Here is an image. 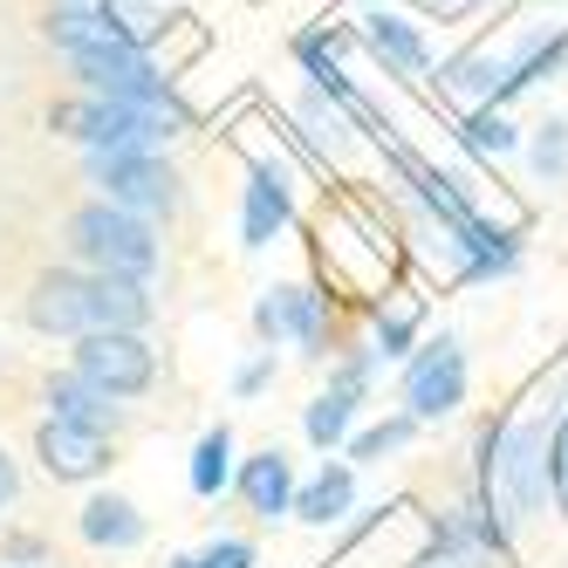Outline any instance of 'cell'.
I'll use <instances>...</instances> for the list:
<instances>
[{
	"label": "cell",
	"mask_w": 568,
	"mask_h": 568,
	"mask_svg": "<svg viewBox=\"0 0 568 568\" xmlns=\"http://www.w3.org/2000/svg\"><path fill=\"white\" fill-rule=\"evenodd\" d=\"M28 322L42 336H110V329H138L151 322V295L144 281H116V274H75V267H55L28 288Z\"/></svg>",
	"instance_id": "cell-1"
},
{
	"label": "cell",
	"mask_w": 568,
	"mask_h": 568,
	"mask_svg": "<svg viewBox=\"0 0 568 568\" xmlns=\"http://www.w3.org/2000/svg\"><path fill=\"white\" fill-rule=\"evenodd\" d=\"M49 131L75 138L83 151H151L165 158V144L185 131L179 103H110V97H69L49 110Z\"/></svg>",
	"instance_id": "cell-2"
},
{
	"label": "cell",
	"mask_w": 568,
	"mask_h": 568,
	"mask_svg": "<svg viewBox=\"0 0 568 568\" xmlns=\"http://www.w3.org/2000/svg\"><path fill=\"white\" fill-rule=\"evenodd\" d=\"M69 247L90 274H116V281H151L158 274V233L151 220L110 206V199H90V206L69 213Z\"/></svg>",
	"instance_id": "cell-3"
},
{
	"label": "cell",
	"mask_w": 568,
	"mask_h": 568,
	"mask_svg": "<svg viewBox=\"0 0 568 568\" xmlns=\"http://www.w3.org/2000/svg\"><path fill=\"white\" fill-rule=\"evenodd\" d=\"M90 185L110 206H124L138 220L179 206V179H172L165 158H151V151H90Z\"/></svg>",
	"instance_id": "cell-4"
},
{
	"label": "cell",
	"mask_w": 568,
	"mask_h": 568,
	"mask_svg": "<svg viewBox=\"0 0 568 568\" xmlns=\"http://www.w3.org/2000/svg\"><path fill=\"white\" fill-rule=\"evenodd\" d=\"M75 377H90L103 397H144L158 377V356L138 329H110V336H83L75 343Z\"/></svg>",
	"instance_id": "cell-5"
},
{
	"label": "cell",
	"mask_w": 568,
	"mask_h": 568,
	"mask_svg": "<svg viewBox=\"0 0 568 568\" xmlns=\"http://www.w3.org/2000/svg\"><path fill=\"white\" fill-rule=\"evenodd\" d=\"M69 75L90 97L110 103H172V83L144 49H97V55H69Z\"/></svg>",
	"instance_id": "cell-6"
},
{
	"label": "cell",
	"mask_w": 568,
	"mask_h": 568,
	"mask_svg": "<svg viewBox=\"0 0 568 568\" xmlns=\"http://www.w3.org/2000/svg\"><path fill=\"white\" fill-rule=\"evenodd\" d=\"M548 432L541 425H514L507 445H500V459H494V494L514 507V514H535L548 500Z\"/></svg>",
	"instance_id": "cell-7"
},
{
	"label": "cell",
	"mask_w": 568,
	"mask_h": 568,
	"mask_svg": "<svg viewBox=\"0 0 568 568\" xmlns=\"http://www.w3.org/2000/svg\"><path fill=\"white\" fill-rule=\"evenodd\" d=\"M459 397H466V356L453 336H438L418 363H412V377H404V404H412V418H445V412H459Z\"/></svg>",
	"instance_id": "cell-8"
},
{
	"label": "cell",
	"mask_w": 568,
	"mask_h": 568,
	"mask_svg": "<svg viewBox=\"0 0 568 568\" xmlns=\"http://www.w3.org/2000/svg\"><path fill=\"white\" fill-rule=\"evenodd\" d=\"M42 34L62 49V55H97V49H138L116 0H97V8H49Z\"/></svg>",
	"instance_id": "cell-9"
},
{
	"label": "cell",
	"mask_w": 568,
	"mask_h": 568,
	"mask_svg": "<svg viewBox=\"0 0 568 568\" xmlns=\"http://www.w3.org/2000/svg\"><path fill=\"white\" fill-rule=\"evenodd\" d=\"M34 453H42V473L49 479H97L110 466V445L97 425H69V418H49L42 438H34Z\"/></svg>",
	"instance_id": "cell-10"
},
{
	"label": "cell",
	"mask_w": 568,
	"mask_h": 568,
	"mask_svg": "<svg viewBox=\"0 0 568 568\" xmlns=\"http://www.w3.org/2000/svg\"><path fill=\"white\" fill-rule=\"evenodd\" d=\"M240 500H247L261 520H274V514H288L295 507V466H288V453H254L247 466H240Z\"/></svg>",
	"instance_id": "cell-11"
},
{
	"label": "cell",
	"mask_w": 568,
	"mask_h": 568,
	"mask_svg": "<svg viewBox=\"0 0 568 568\" xmlns=\"http://www.w3.org/2000/svg\"><path fill=\"white\" fill-rule=\"evenodd\" d=\"M363 42H371L390 69H404V75H425L432 69V49H425V34L412 28V21H404V14H371V21H363Z\"/></svg>",
	"instance_id": "cell-12"
},
{
	"label": "cell",
	"mask_w": 568,
	"mask_h": 568,
	"mask_svg": "<svg viewBox=\"0 0 568 568\" xmlns=\"http://www.w3.org/2000/svg\"><path fill=\"white\" fill-rule=\"evenodd\" d=\"M83 541L90 548H138L144 541V514L124 500V494H97L83 507Z\"/></svg>",
	"instance_id": "cell-13"
},
{
	"label": "cell",
	"mask_w": 568,
	"mask_h": 568,
	"mask_svg": "<svg viewBox=\"0 0 568 568\" xmlns=\"http://www.w3.org/2000/svg\"><path fill=\"white\" fill-rule=\"evenodd\" d=\"M49 418L97 425V432H103V425L116 418V397H103L90 377H75V371H69V377H49Z\"/></svg>",
	"instance_id": "cell-14"
},
{
	"label": "cell",
	"mask_w": 568,
	"mask_h": 568,
	"mask_svg": "<svg viewBox=\"0 0 568 568\" xmlns=\"http://www.w3.org/2000/svg\"><path fill=\"white\" fill-rule=\"evenodd\" d=\"M349 500H356V473H349V466H322L302 494H295L288 514H302L308 527H329L336 514H349Z\"/></svg>",
	"instance_id": "cell-15"
},
{
	"label": "cell",
	"mask_w": 568,
	"mask_h": 568,
	"mask_svg": "<svg viewBox=\"0 0 568 568\" xmlns=\"http://www.w3.org/2000/svg\"><path fill=\"white\" fill-rule=\"evenodd\" d=\"M356 390H363V363H349V371H343V384H336V390H322V397L308 404V438H315V445H336V438L349 432Z\"/></svg>",
	"instance_id": "cell-16"
},
{
	"label": "cell",
	"mask_w": 568,
	"mask_h": 568,
	"mask_svg": "<svg viewBox=\"0 0 568 568\" xmlns=\"http://www.w3.org/2000/svg\"><path fill=\"white\" fill-rule=\"evenodd\" d=\"M281 220H288V192H281V179L261 165V172L247 179V220H240V233H247V247H267Z\"/></svg>",
	"instance_id": "cell-17"
},
{
	"label": "cell",
	"mask_w": 568,
	"mask_h": 568,
	"mask_svg": "<svg viewBox=\"0 0 568 568\" xmlns=\"http://www.w3.org/2000/svg\"><path fill=\"white\" fill-rule=\"evenodd\" d=\"M226 479H233V432L220 425V432L199 438V453H192V494H199V500H213Z\"/></svg>",
	"instance_id": "cell-18"
},
{
	"label": "cell",
	"mask_w": 568,
	"mask_h": 568,
	"mask_svg": "<svg viewBox=\"0 0 568 568\" xmlns=\"http://www.w3.org/2000/svg\"><path fill=\"white\" fill-rule=\"evenodd\" d=\"M274 315H281V336H295L302 349H322V302L308 288H281Z\"/></svg>",
	"instance_id": "cell-19"
},
{
	"label": "cell",
	"mask_w": 568,
	"mask_h": 568,
	"mask_svg": "<svg viewBox=\"0 0 568 568\" xmlns=\"http://www.w3.org/2000/svg\"><path fill=\"white\" fill-rule=\"evenodd\" d=\"M535 172L541 179H561L568 172V131L561 124H541V138H535Z\"/></svg>",
	"instance_id": "cell-20"
},
{
	"label": "cell",
	"mask_w": 568,
	"mask_h": 568,
	"mask_svg": "<svg viewBox=\"0 0 568 568\" xmlns=\"http://www.w3.org/2000/svg\"><path fill=\"white\" fill-rule=\"evenodd\" d=\"M412 425H418V418H390V425H377V432H363V438H356V459H384V453H397V445L412 438Z\"/></svg>",
	"instance_id": "cell-21"
},
{
	"label": "cell",
	"mask_w": 568,
	"mask_h": 568,
	"mask_svg": "<svg viewBox=\"0 0 568 568\" xmlns=\"http://www.w3.org/2000/svg\"><path fill=\"white\" fill-rule=\"evenodd\" d=\"M199 568H254V548L247 541H213L206 555H192Z\"/></svg>",
	"instance_id": "cell-22"
},
{
	"label": "cell",
	"mask_w": 568,
	"mask_h": 568,
	"mask_svg": "<svg viewBox=\"0 0 568 568\" xmlns=\"http://www.w3.org/2000/svg\"><path fill=\"white\" fill-rule=\"evenodd\" d=\"M494 75H500V62H459V69H453V90L479 97V90H494Z\"/></svg>",
	"instance_id": "cell-23"
},
{
	"label": "cell",
	"mask_w": 568,
	"mask_h": 568,
	"mask_svg": "<svg viewBox=\"0 0 568 568\" xmlns=\"http://www.w3.org/2000/svg\"><path fill=\"white\" fill-rule=\"evenodd\" d=\"M473 144H479V151H507V144H514V131L500 124V116H473Z\"/></svg>",
	"instance_id": "cell-24"
},
{
	"label": "cell",
	"mask_w": 568,
	"mask_h": 568,
	"mask_svg": "<svg viewBox=\"0 0 568 568\" xmlns=\"http://www.w3.org/2000/svg\"><path fill=\"white\" fill-rule=\"evenodd\" d=\"M412 343V315H384V356H404Z\"/></svg>",
	"instance_id": "cell-25"
},
{
	"label": "cell",
	"mask_w": 568,
	"mask_h": 568,
	"mask_svg": "<svg viewBox=\"0 0 568 568\" xmlns=\"http://www.w3.org/2000/svg\"><path fill=\"white\" fill-rule=\"evenodd\" d=\"M267 377H274V349H267L261 363H247V371H240V397H254V390H261Z\"/></svg>",
	"instance_id": "cell-26"
},
{
	"label": "cell",
	"mask_w": 568,
	"mask_h": 568,
	"mask_svg": "<svg viewBox=\"0 0 568 568\" xmlns=\"http://www.w3.org/2000/svg\"><path fill=\"white\" fill-rule=\"evenodd\" d=\"M254 329H261L267 343H281V315H274V295H267V302L254 308Z\"/></svg>",
	"instance_id": "cell-27"
},
{
	"label": "cell",
	"mask_w": 568,
	"mask_h": 568,
	"mask_svg": "<svg viewBox=\"0 0 568 568\" xmlns=\"http://www.w3.org/2000/svg\"><path fill=\"white\" fill-rule=\"evenodd\" d=\"M14 486H21V479H14V459H8V453H0V507H8V500H14Z\"/></svg>",
	"instance_id": "cell-28"
},
{
	"label": "cell",
	"mask_w": 568,
	"mask_h": 568,
	"mask_svg": "<svg viewBox=\"0 0 568 568\" xmlns=\"http://www.w3.org/2000/svg\"><path fill=\"white\" fill-rule=\"evenodd\" d=\"M555 479H561V494H568V425H561V438H555Z\"/></svg>",
	"instance_id": "cell-29"
},
{
	"label": "cell",
	"mask_w": 568,
	"mask_h": 568,
	"mask_svg": "<svg viewBox=\"0 0 568 568\" xmlns=\"http://www.w3.org/2000/svg\"><path fill=\"white\" fill-rule=\"evenodd\" d=\"M49 8H97V0H49Z\"/></svg>",
	"instance_id": "cell-30"
},
{
	"label": "cell",
	"mask_w": 568,
	"mask_h": 568,
	"mask_svg": "<svg viewBox=\"0 0 568 568\" xmlns=\"http://www.w3.org/2000/svg\"><path fill=\"white\" fill-rule=\"evenodd\" d=\"M165 568H199V561H192V555H179V561H165Z\"/></svg>",
	"instance_id": "cell-31"
},
{
	"label": "cell",
	"mask_w": 568,
	"mask_h": 568,
	"mask_svg": "<svg viewBox=\"0 0 568 568\" xmlns=\"http://www.w3.org/2000/svg\"><path fill=\"white\" fill-rule=\"evenodd\" d=\"M438 568H445V561H438Z\"/></svg>",
	"instance_id": "cell-32"
}]
</instances>
